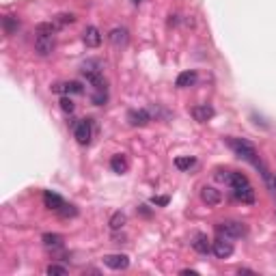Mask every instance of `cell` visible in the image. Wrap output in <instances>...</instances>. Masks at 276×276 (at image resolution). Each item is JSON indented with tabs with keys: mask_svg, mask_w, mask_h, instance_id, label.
Segmentation results:
<instances>
[{
	"mask_svg": "<svg viewBox=\"0 0 276 276\" xmlns=\"http://www.w3.org/2000/svg\"><path fill=\"white\" fill-rule=\"evenodd\" d=\"M58 26L54 22H43V24L37 26V37H35V52L39 56H50L54 52V32H56Z\"/></svg>",
	"mask_w": 276,
	"mask_h": 276,
	"instance_id": "obj_1",
	"label": "cell"
},
{
	"mask_svg": "<svg viewBox=\"0 0 276 276\" xmlns=\"http://www.w3.org/2000/svg\"><path fill=\"white\" fill-rule=\"evenodd\" d=\"M229 147L235 151V155H240V158H244L248 162H252V164H259L257 160V149L252 143H248L244 138H229Z\"/></svg>",
	"mask_w": 276,
	"mask_h": 276,
	"instance_id": "obj_2",
	"label": "cell"
},
{
	"mask_svg": "<svg viewBox=\"0 0 276 276\" xmlns=\"http://www.w3.org/2000/svg\"><path fill=\"white\" fill-rule=\"evenodd\" d=\"M216 229H218L220 235L229 237V240L246 235V226H244V223H240V220H225V223H220Z\"/></svg>",
	"mask_w": 276,
	"mask_h": 276,
	"instance_id": "obj_3",
	"label": "cell"
},
{
	"mask_svg": "<svg viewBox=\"0 0 276 276\" xmlns=\"http://www.w3.org/2000/svg\"><path fill=\"white\" fill-rule=\"evenodd\" d=\"M74 136L80 145H89L91 143V136H93V125H91L89 119H82V121L75 123L74 127Z\"/></svg>",
	"mask_w": 276,
	"mask_h": 276,
	"instance_id": "obj_4",
	"label": "cell"
},
{
	"mask_svg": "<svg viewBox=\"0 0 276 276\" xmlns=\"http://www.w3.org/2000/svg\"><path fill=\"white\" fill-rule=\"evenodd\" d=\"M212 251H214V255L218 257V259H226V257H231L233 255V244L229 242V237H223L220 235L218 240L212 244Z\"/></svg>",
	"mask_w": 276,
	"mask_h": 276,
	"instance_id": "obj_5",
	"label": "cell"
},
{
	"mask_svg": "<svg viewBox=\"0 0 276 276\" xmlns=\"http://www.w3.org/2000/svg\"><path fill=\"white\" fill-rule=\"evenodd\" d=\"M201 201L205 205H209V207H214V205H218L223 201V192L214 186H205V188H201Z\"/></svg>",
	"mask_w": 276,
	"mask_h": 276,
	"instance_id": "obj_6",
	"label": "cell"
},
{
	"mask_svg": "<svg viewBox=\"0 0 276 276\" xmlns=\"http://www.w3.org/2000/svg\"><path fill=\"white\" fill-rule=\"evenodd\" d=\"M54 93H65V95H82L84 86L80 82H58L52 86Z\"/></svg>",
	"mask_w": 276,
	"mask_h": 276,
	"instance_id": "obj_7",
	"label": "cell"
},
{
	"mask_svg": "<svg viewBox=\"0 0 276 276\" xmlns=\"http://www.w3.org/2000/svg\"><path fill=\"white\" fill-rule=\"evenodd\" d=\"M104 263L110 270H127L129 268V257L127 255H106Z\"/></svg>",
	"mask_w": 276,
	"mask_h": 276,
	"instance_id": "obj_8",
	"label": "cell"
},
{
	"mask_svg": "<svg viewBox=\"0 0 276 276\" xmlns=\"http://www.w3.org/2000/svg\"><path fill=\"white\" fill-rule=\"evenodd\" d=\"M108 39H110V43L115 48H125L129 41V32H127V28H112Z\"/></svg>",
	"mask_w": 276,
	"mask_h": 276,
	"instance_id": "obj_9",
	"label": "cell"
},
{
	"mask_svg": "<svg viewBox=\"0 0 276 276\" xmlns=\"http://www.w3.org/2000/svg\"><path fill=\"white\" fill-rule=\"evenodd\" d=\"M82 39H84V43H86V48H97V46L101 43V32H100V28H97V26H86Z\"/></svg>",
	"mask_w": 276,
	"mask_h": 276,
	"instance_id": "obj_10",
	"label": "cell"
},
{
	"mask_svg": "<svg viewBox=\"0 0 276 276\" xmlns=\"http://www.w3.org/2000/svg\"><path fill=\"white\" fill-rule=\"evenodd\" d=\"M80 72L86 75H95V74H101L104 72V63L100 61V58H86V61L82 63V67H80Z\"/></svg>",
	"mask_w": 276,
	"mask_h": 276,
	"instance_id": "obj_11",
	"label": "cell"
},
{
	"mask_svg": "<svg viewBox=\"0 0 276 276\" xmlns=\"http://www.w3.org/2000/svg\"><path fill=\"white\" fill-rule=\"evenodd\" d=\"M192 248L197 252H201V255H207L209 251H212V244H209V237L205 235V233H194V237H192Z\"/></svg>",
	"mask_w": 276,
	"mask_h": 276,
	"instance_id": "obj_12",
	"label": "cell"
},
{
	"mask_svg": "<svg viewBox=\"0 0 276 276\" xmlns=\"http://www.w3.org/2000/svg\"><path fill=\"white\" fill-rule=\"evenodd\" d=\"M127 121H129V125H134V127H143L151 121V117L147 110H129Z\"/></svg>",
	"mask_w": 276,
	"mask_h": 276,
	"instance_id": "obj_13",
	"label": "cell"
},
{
	"mask_svg": "<svg viewBox=\"0 0 276 276\" xmlns=\"http://www.w3.org/2000/svg\"><path fill=\"white\" fill-rule=\"evenodd\" d=\"M192 117L197 119L199 123H207L209 119L214 117V108H212V106H207V104L194 106V108H192Z\"/></svg>",
	"mask_w": 276,
	"mask_h": 276,
	"instance_id": "obj_14",
	"label": "cell"
},
{
	"mask_svg": "<svg viewBox=\"0 0 276 276\" xmlns=\"http://www.w3.org/2000/svg\"><path fill=\"white\" fill-rule=\"evenodd\" d=\"M233 194H235L237 201H242V203H255V190H252L251 183H248V186L237 188V190H233Z\"/></svg>",
	"mask_w": 276,
	"mask_h": 276,
	"instance_id": "obj_15",
	"label": "cell"
},
{
	"mask_svg": "<svg viewBox=\"0 0 276 276\" xmlns=\"http://www.w3.org/2000/svg\"><path fill=\"white\" fill-rule=\"evenodd\" d=\"M197 80H199V75L197 72H181L179 75H177V80H175V84L179 86V89H188V86H192V84H197Z\"/></svg>",
	"mask_w": 276,
	"mask_h": 276,
	"instance_id": "obj_16",
	"label": "cell"
},
{
	"mask_svg": "<svg viewBox=\"0 0 276 276\" xmlns=\"http://www.w3.org/2000/svg\"><path fill=\"white\" fill-rule=\"evenodd\" d=\"M110 169L117 173V175H123V173H127L129 169V164H127V158L123 153H119V155H112V160H110Z\"/></svg>",
	"mask_w": 276,
	"mask_h": 276,
	"instance_id": "obj_17",
	"label": "cell"
},
{
	"mask_svg": "<svg viewBox=\"0 0 276 276\" xmlns=\"http://www.w3.org/2000/svg\"><path fill=\"white\" fill-rule=\"evenodd\" d=\"M43 203H46V207H48V209H54V212H58V209H61L63 205H65L63 199L58 197V194L50 192V190H48L46 194H43Z\"/></svg>",
	"mask_w": 276,
	"mask_h": 276,
	"instance_id": "obj_18",
	"label": "cell"
},
{
	"mask_svg": "<svg viewBox=\"0 0 276 276\" xmlns=\"http://www.w3.org/2000/svg\"><path fill=\"white\" fill-rule=\"evenodd\" d=\"M2 28L4 32L11 37V35H15V32L20 30V18L18 15H4L2 18Z\"/></svg>",
	"mask_w": 276,
	"mask_h": 276,
	"instance_id": "obj_19",
	"label": "cell"
},
{
	"mask_svg": "<svg viewBox=\"0 0 276 276\" xmlns=\"http://www.w3.org/2000/svg\"><path fill=\"white\" fill-rule=\"evenodd\" d=\"M127 223V218H125V214L123 212H115L110 216V220H108V226H110L112 231H119V229H123V225Z\"/></svg>",
	"mask_w": 276,
	"mask_h": 276,
	"instance_id": "obj_20",
	"label": "cell"
},
{
	"mask_svg": "<svg viewBox=\"0 0 276 276\" xmlns=\"http://www.w3.org/2000/svg\"><path fill=\"white\" fill-rule=\"evenodd\" d=\"M43 240V244H46L48 248H58V246H63V235H58V233H46L41 237Z\"/></svg>",
	"mask_w": 276,
	"mask_h": 276,
	"instance_id": "obj_21",
	"label": "cell"
},
{
	"mask_svg": "<svg viewBox=\"0 0 276 276\" xmlns=\"http://www.w3.org/2000/svg\"><path fill=\"white\" fill-rule=\"evenodd\" d=\"M108 101V86H100V89H93V104L95 106H104Z\"/></svg>",
	"mask_w": 276,
	"mask_h": 276,
	"instance_id": "obj_22",
	"label": "cell"
},
{
	"mask_svg": "<svg viewBox=\"0 0 276 276\" xmlns=\"http://www.w3.org/2000/svg\"><path fill=\"white\" fill-rule=\"evenodd\" d=\"M194 164H197V160L190 158V155H179V158L175 160V166H177L179 171H190Z\"/></svg>",
	"mask_w": 276,
	"mask_h": 276,
	"instance_id": "obj_23",
	"label": "cell"
},
{
	"mask_svg": "<svg viewBox=\"0 0 276 276\" xmlns=\"http://www.w3.org/2000/svg\"><path fill=\"white\" fill-rule=\"evenodd\" d=\"M52 22L56 26H67V24H74V22H75V15H72V13H58Z\"/></svg>",
	"mask_w": 276,
	"mask_h": 276,
	"instance_id": "obj_24",
	"label": "cell"
},
{
	"mask_svg": "<svg viewBox=\"0 0 276 276\" xmlns=\"http://www.w3.org/2000/svg\"><path fill=\"white\" fill-rule=\"evenodd\" d=\"M46 274H50V276H67V268L58 266V263H52V266L46 268Z\"/></svg>",
	"mask_w": 276,
	"mask_h": 276,
	"instance_id": "obj_25",
	"label": "cell"
},
{
	"mask_svg": "<svg viewBox=\"0 0 276 276\" xmlns=\"http://www.w3.org/2000/svg\"><path fill=\"white\" fill-rule=\"evenodd\" d=\"M58 214H61L63 218H69V216H75V214H78V209H75L74 205H67V203H65L63 207L58 209Z\"/></svg>",
	"mask_w": 276,
	"mask_h": 276,
	"instance_id": "obj_26",
	"label": "cell"
},
{
	"mask_svg": "<svg viewBox=\"0 0 276 276\" xmlns=\"http://www.w3.org/2000/svg\"><path fill=\"white\" fill-rule=\"evenodd\" d=\"M61 108H63V110L65 112H69V115H72V112H74V101L72 100H69V97H63V100H61Z\"/></svg>",
	"mask_w": 276,
	"mask_h": 276,
	"instance_id": "obj_27",
	"label": "cell"
},
{
	"mask_svg": "<svg viewBox=\"0 0 276 276\" xmlns=\"http://www.w3.org/2000/svg\"><path fill=\"white\" fill-rule=\"evenodd\" d=\"M151 203H153V205H166V203H169V197H153V199H151Z\"/></svg>",
	"mask_w": 276,
	"mask_h": 276,
	"instance_id": "obj_28",
	"label": "cell"
},
{
	"mask_svg": "<svg viewBox=\"0 0 276 276\" xmlns=\"http://www.w3.org/2000/svg\"><path fill=\"white\" fill-rule=\"evenodd\" d=\"M181 274H183V276H197V272H194V270H181Z\"/></svg>",
	"mask_w": 276,
	"mask_h": 276,
	"instance_id": "obj_29",
	"label": "cell"
},
{
	"mask_svg": "<svg viewBox=\"0 0 276 276\" xmlns=\"http://www.w3.org/2000/svg\"><path fill=\"white\" fill-rule=\"evenodd\" d=\"M272 188H274V190H276V175L272 177Z\"/></svg>",
	"mask_w": 276,
	"mask_h": 276,
	"instance_id": "obj_30",
	"label": "cell"
},
{
	"mask_svg": "<svg viewBox=\"0 0 276 276\" xmlns=\"http://www.w3.org/2000/svg\"><path fill=\"white\" fill-rule=\"evenodd\" d=\"M140 2H143V0H134V4H140Z\"/></svg>",
	"mask_w": 276,
	"mask_h": 276,
	"instance_id": "obj_31",
	"label": "cell"
}]
</instances>
